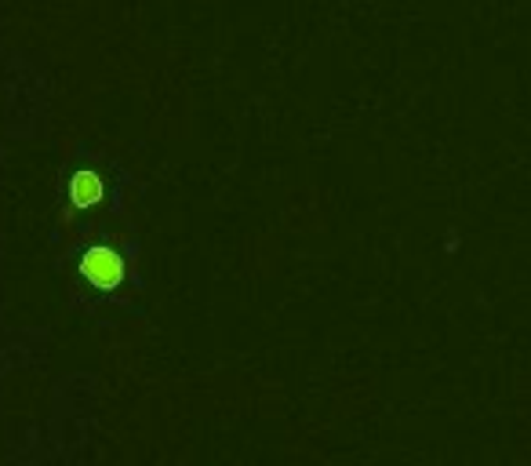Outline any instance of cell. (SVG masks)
Instances as JSON below:
<instances>
[{
  "instance_id": "2",
  "label": "cell",
  "mask_w": 531,
  "mask_h": 466,
  "mask_svg": "<svg viewBox=\"0 0 531 466\" xmlns=\"http://www.w3.org/2000/svg\"><path fill=\"white\" fill-rule=\"evenodd\" d=\"M99 201H102V182H99V175L80 171V175L73 179V204H77V208H91V204H99Z\"/></svg>"
},
{
  "instance_id": "1",
  "label": "cell",
  "mask_w": 531,
  "mask_h": 466,
  "mask_svg": "<svg viewBox=\"0 0 531 466\" xmlns=\"http://www.w3.org/2000/svg\"><path fill=\"white\" fill-rule=\"evenodd\" d=\"M84 277H88L91 285H99V288H113V285H120V277H124V263H120L117 252L99 248V252H91V255L84 259Z\"/></svg>"
}]
</instances>
